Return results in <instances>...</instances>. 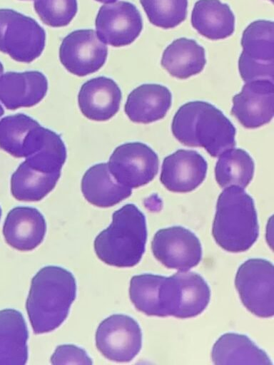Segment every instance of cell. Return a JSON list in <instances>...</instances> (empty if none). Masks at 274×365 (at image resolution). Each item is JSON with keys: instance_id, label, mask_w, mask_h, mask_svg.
I'll return each mask as SVG.
<instances>
[{"instance_id": "obj_1", "label": "cell", "mask_w": 274, "mask_h": 365, "mask_svg": "<svg viewBox=\"0 0 274 365\" xmlns=\"http://www.w3.org/2000/svg\"><path fill=\"white\" fill-rule=\"evenodd\" d=\"M73 274L57 266H46L33 277L26 308L36 334L51 331L66 319L76 298Z\"/></svg>"}, {"instance_id": "obj_2", "label": "cell", "mask_w": 274, "mask_h": 365, "mask_svg": "<svg viewBox=\"0 0 274 365\" xmlns=\"http://www.w3.org/2000/svg\"><path fill=\"white\" fill-rule=\"evenodd\" d=\"M171 130L182 144L203 148L213 157L235 145L234 125L219 109L204 101H191L180 107Z\"/></svg>"}, {"instance_id": "obj_3", "label": "cell", "mask_w": 274, "mask_h": 365, "mask_svg": "<svg viewBox=\"0 0 274 365\" xmlns=\"http://www.w3.org/2000/svg\"><path fill=\"white\" fill-rule=\"evenodd\" d=\"M212 234L215 242L229 252H245L256 242L257 212L253 198L243 188L230 186L220 194Z\"/></svg>"}, {"instance_id": "obj_4", "label": "cell", "mask_w": 274, "mask_h": 365, "mask_svg": "<svg viewBox=\"0 0 274 365\" xmlns=\"http://www.w3.org/2000/svg\"><path fill=\"white\" fill-rule=\"evenodd\" d=\"M146 240L144 214L135 205L127 204L113 213L111 225L96 237L94 250L108 265L131 267L141 261Z\"/></svg>"}, {"instance_id": "obj_5", "label": "cell", "mask_w": 274, "mask_h": 365, "mask_svg": "<svg viewBox=\"0 0 274 365\" xmlns=\"http://www.w3.org/2000/svg\"><path fill=\"white\" fill-rule=\"evenodd\" d=\"M44 29L34 19L10 9H0V51L14 60L30 63L40 56Z\"/></svg>"}, {"instance_id": "obj_6", "label": "cell", "mask_w": 274, "mask_h": 365, "mask_svg": "<svg viewBox=\"0 0 274 365\" xmlns=\"http://www.w3.org/2000/svg\"><path fill=\"white\" fill-rule=\"evenodd\" d=\"M241 46L238 68L242 79L245 83L256 80L273 81V22L257 20L250 24L243 31Z\"/></svg>"}, {"instance_id": "obj_7", "label": "cell", "mask_w": 274, "mask_h": 365, "mask_svg": "<svg viewBox=\"0 0 274 365\" xmlns=\"http://www.w3.org/2000/svg\"><path fill=\"white\" fill-rule=\"evenodd\" d=\"M235 285L243 305L262 318L274 314V267L260 258L249 259L238 269Z\"/></svg>"}, {"instance_id": "obj_8", "label": "cell", "mask_w": 274, "mask_h": 365, "mask_svg": "<svg viewBox=\"0 0 274 365\" xmlns=\"http://www.w3.org/2000/svg\"><path fill=\"white\" fill-rule=\"evenodd\" d=\"M96 345L106 359L116 362H128L141 349V329L138 322L129 316L111 315L98 325Z\"/></svg>"}, {"instance_id": "obj_9", "label": "cell", "mask_w": 274, "mask_h": 365, "mask_svg": "<svg viewBox=\"0 0 274 365\" xmlns=\"http://www.w3.org/2000/svg\"><path fill=\"white\" fill-rule=\"evenodd\" d=\"M131 302L148 316H174L178 305V286L173 274L164 277L153 274L133 276L130 281Z\"/></svg>"}, {"instance_id": "obj_10", "label": "cell", "mask_w": 274, "mask_h": 365, "mask_svg": "<svg viewBox=\"0 0 274 365\" xmlns=\"http://www.w3.org/2000/svg\"><path fill=\"white\" fill-rule=\"evenodd\" d=\"M108 165L119 183L132 189L143 186L155 178L158 171V158L144 143H127L114 150Z\"/></svg>"}, {"instance_id": "obj_11", "label": "cell", "mask_w": 274, "mask_h": 365, "mask_svg": "<svg viewBox=\"0 0 274 365\" xmlns=\"http://www.w3.org/2000/svg\"><path fill=\"white\" fill-rule=\"evenodd\" d=\"M151 250L155 258L165 267L179 271L189 270L202 259L199 239L181 226L158 230L151 242Z\"/></svg>"}, {"instance_id": "obj_12", "label": "cell", "mask_w": 274, "mask_h": 365, "mask_svg": "<svg viewBox=\"0 0 274 365\" xmlns=\"http://www.w3.org/2000/svg\"><path fill=\"white\" fill-rule=\"evenodd\" d=\"M108 55L106 43L92 29H81L71 32L62 41L59 58L70 73L85 76L99 70Z\"/></svg>"}, {"instance_id": "obj_13", "label": "cell", "mask_w": 274, "mask_h": 365, "mask_svg": "<svg viewBox=\"0 0 274 365\" xmlns=\"http://www.w3.org/2000/svg\"><path fill=\"white\" fill-rule=\"evenodd\" d=\"M95 24L99 38L115 47L131 44L143 29V20L138 9L124 1L101 6Z\"/></svg>"}, {"instance_id": "obj_14", "label": "cell", "mask_w": 274, "mask_h": 365, "mask_svg": "<svg viewBox=\"0 0 274 365\" xmlns=\"http://www.w3.org/2000/svg\"><path fill=\"white\" fill-rule=\"evenodd\" d=\"M231 114L246 128H257L269 123L274 114L273 81L246 82L233 98Z\"/></svg>"}, {"instance_id": "obj_15", "label": "cell", "mask_w": 274, "mask_h": 365, "mask_svg": "<svg viewBox=\"0 0 274 365\" xmlns=\"http://www.w3.org/2000/svg\"><path fill=\"white\" fill-rule=\"evenodd\" d=\"M207 168L206 160L198 152L181 149L164 158L160 180L171 192H191L203 182Z\"/></svg>"}, {"instance_id": "obj_16", "label": "cell", "mask_w": 274, "mask_h": 365, "mask_svg": "<svg viewBox=\"0 0 274 365\" xmlns=\"http://www.w3.org/2000/svg\"><path fill=\"white\" fill-rule=\"evenodd\" d=\"M47 90L46 76L37 71H9L0 78V101L9 110L38 104Z\"/></svg>"}, {"instance_id": "obj_17", "label": "cell", "mask_w": 274, "mask_h": 365, "mask_svg": "<svg viewBox=\"0 0 274 365\" xmlns=\"http://www.w3.org/2000/svg\"><path fill=\"white\" fill-rule=\"evenodd\" d=\"M121 97V89L113 80L99 76L81 86L78 102L81 113L87 118L105 121L118 112Z\"/></svg>"}, {"instance_id": "obj_18", "label": "cell", "mask_w": 274, "mask_h": 365, "mask_svg": "<svg viewBox=\"0 0 274 365\" xmlns=\"http://www.w3.org/2000/svg\"><path fill=\"white\" fill-rule=\"evenodd\" d=\"M46 230L42 214L31 207H16L8 213L3 227L6 242L20 251H30L43 241Z\"/></svg>"}, {"instance_id": "obj_19", "label": "cell", "mask_w": 274, "mask_h": 365, "mask_svg": "<svg viewBox=\"0 0 274 365\" xmlns=\"http://www.w3.org/2000/svg\"><path fill=\"white\" fill-rule=\"evenodd\" d=\"M171 100V93L166 87L159 84H143L128 95L125 113L134 123H152L166 115Z\"/></svg>"}, {"instance_id": "obj_20", "label": "cell", "mask_w": 274, "mask_h": 365, "mask_svg": "<svg viewBox=\"0 0 274 365\" xmlns=\"http://www.w3.org/2000/svg\"><path fill=\"white\" fill-rule=\"evenodd\" d=\"M81 191L91 204L112 207L128 197L131 188L119 183L111 175L108 163H99L89 168L81 180Z\"/></svg>"}, {"instance_id": "obj_21", "label": "cell", "mask_w": 274, "mask_h": 365, "mask_svg": "<svg viewBox=\"0 0 274 365\" xmlns=\"http://www.w3.org/2000/svg\"><path fill=\"white\" fill-rule=\"evenodd\" d=\"M28 329L21 313L0 311V365H24L28 359Z\"/></svg>"}, {"instance_id": "obj_22", "label": "cell", "mask_w": 274, "mask_h": 365, "mask_svg": "<svg viewBox=\"0 0 274 365\" xmlns=\"http://www.w3.org/2000/svg\"><path fill=\"white\" fill-rule=\"evenodd\" d=\"M191 24L208 39H223L234 32L235 16L230 6L220 0H198L192 11Z\"/></svg>"}, {"instance_id": "obj_23", "label": "cell", "mask_w": 274, "mask_h": 365, "mask_svg": "<svg viewBox=\"0 0 274 365\" xmlns=\"http://www.w3.org/2000/svg\"><path fill=\"white\" fill-rule=\"evenodd\" d=\"M211 358L214 364L272 365L268 354L247 336L226 333L214 344Z\"/></svg>"}, {"instance_id": "obj_24", "label": "cell", "mask_w": 274, "mask_h": 365, "mask_svg": "<svg viewBox=\"0 0 274 365\" xmlns=\"http://www.w3.org/2000/svg\"><path fill=\"white\" fill-rule=\"evenodd\" d=\"M205 49L193 39L180 38L164 50L162 66L173 77L185 79L201 72L206 65Z\"/></svg>"}, {"instance_id": "obj_25", "label": "cell", "mask_w": 274, "mask_h": 365, "mask_svg": "<svg viewBox=\"0 0 274 365\" xmlns=\"http://www.w3.org/2000/svg\"><path fill=\"white\" fill-rule=\"evenodd\" d=\"M60 176L34 169L24 161L11 175V194L20 201H39L55 187Z\"/></svg>"}, {"instance_id": "obj_26", "label": "cell", "mask_w": 274, "mask_h": 365, "mask_svg": "<svg viewBox=\"0 0 274 365\" xmlns=\"http://www.w3.org/2000/svg\"><path fill=\"white\" fill-rule=\"evenodd\" d=\"M178 285L179 302L174 317L186 319L202 313L210 299V290L206 280L198 274L179 271L174 274Z\"/></svg>"}, {"instance_id": "obj_27", "label": "cell", "mask_w": 274, "mask_h": 365, "mask_svg": "<svg viewBox=\"0 0 274 365\" xmlns=\"http://www.w3.org/2000/svg\"><path fill=\"white\" fill-rule=\"evenodd\" d=\"M215 168V179L218 185L226 188L237 186L245 188L254 174V162L244 150L231 148L219 155Z\"/></svg>"}, {"instance_id": "obj_28", "label": "cell", "mask_w": 274, "mask_h": 365, "mask_svg": "<svg viewBox=\"0 0 274 365\" xmlns=\"http://www.w3.org/2000/svg\"><path fill=\"white\" fill-rule=\"evenodd\" d=\"M149 21L162 29H172L187 16L188 0H140Z\"/></svg>"}, {"instance_id": "obj_29", "label": "cell", "mask_w": 274, "mask_h": 365, "mask_svg": "<svg viewBox=\"0 0 274 365\" xmlns=\"http://www.w3.org/2000/svg\"><path fill=\"white\" fill-rule=\"evenodd\" d=\"M34 6L41 21L52 27L68 25L78 9L76 0H34Z\"/></svg>"}, {"instance_id": "obj_30", "label": "cell", "mask_w": 274, "mask_h": 365, "mask_svg": "<svg viewBox=\"0 0 274 365\" xmlns=\"http://www.w3.org/2000/svg\"><path fill=\"white\" fill-rule=\"evenodd\" d=\"M52 364H92L91 358L81 348L74 345L59 346L51 358Z\"/></svg>"}, {"instance_id": "obj_31", "label": "cell", "mask_w": 274, "mask_h": 365, "mask_svg": "<svg viewBox=\"0 0 274 365\" xmlns=\"http://www.w3.org/2000/svg\"><path fill=\"white\" fill-rule=\"evenodd\" d=\"M96 1L101 2V3L110 4V3L116 2L117 0H96Z\"/></svg>"}, {"instance_id": "obj_32", "label": "cell", "mask_w": 274, "mask_h": 365, "mask_svg": "<svg viewBox=\"0 0 274 365\" xmlns=\"http://www.w3.org/2000/svg\"><path fill=\"white\" fill-rule=\"evenodd\" d=\"M3 73H4V66L0 61V78L2 76Z\"/></svg>"}, {"instance_id": "obj_33", "label": "cell", "mask_w": 274, "mask_h": 365, "mask_svg": "<svg viewBox=\"0 0 274 365\" xmlns=\"http://www.w3.org/2000/svg\"><path fill=\"white\" fill-rule=\"evenodd\" d=\"M4 110L0 104V118L4 115Z\"/></svg>"}, {"instance_id": "obj_34", "label": "cell", "mask_w": 274, "mask_h": 365, "mask_svg": "<svg viewBox=\"0 0 274 365\" xmlns=\"http://www.w3.org/2000/svg\"><path fill=\"white\" fill-rule=\"evenodd\" d=\"M1 209L0 207V219H1Z\"/></svg>"}, {"instance_id": "obj_35", "label": "cell", "mask_w": 274, "mask_h": 365, "mask_svg": "<svg viewBox=\"0 0 274 365\" xmlns=\"http://www.w3.org/2000/svg\"><path fill=\"white\" fill-rule=\"evenodd\" d=\"M272 2L273 1V0H270Z\"/></svg>"}]
</instances>
